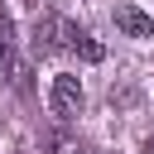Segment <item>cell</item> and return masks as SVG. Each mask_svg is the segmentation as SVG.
Wrapping results in <instances>:
<instances>
[{
  "label": "cell",
  "mask_w": 154,
  "mask_h": 154,
  "mask_svg": "<svg viewBox=\"0 0 154 154\" xmlns=\"http://www.w3.org/2000/svg\"><path fill=\"white\" fill-rule=\"evenodd\" d=\"M77 48H82V58H87V63H101V43H91L87 34L77 38Z\"/></svg>",
  "instance_id": "cell-5"
},
{
  "label": "cell",
  "mask_w": 154,
  "mask_h": 154,
  "mask_svg": "<svg viewBox=\"0 0 154 154\" xmlns=\"http://www.w3.org/2000/svg\"><path fill=\"white\" fill-rule=\"evenodd\" d=\"M144 154H154V140H149V144H144Z\"/></svg>",
  "instance_id": "cell-6"
},
{
  "label": "cell",
  "mask_w": 154,
  "mask_h": 154,
  "mask_svg": "<svg viewBox=\"0 0 154 154\" xmlns=\"http://www.w3.org/2000/svg\"><path fill=\"white\" fill-rule=\"evenodd\" d=\"M43 154H77V140H72L67 130H53V135L43 140Z\"/></svg>",
  "instance_id": "cell-4"
},
{
  "label": "cell",
  "mask_w": 154,
  "mask_h": 154,
  "mask_svg": "<svg viewBox=\"0 0 154 154\" xmlns=\"http://www.w3.org/2000/svg\"><path fill=\"white\" fill-rule=\"evenodd\" d=\"M111 14H116V29H120L125 38H149V34H154V19H149L144 10H135V5H116Z\"/></svg>",
  "instance_id": "cell-3"
},
{
  "label": "cell",
  "mask_w": 154,
  "mask_h": 154,
  "mask_svg": "<svg viewBox=\"0 0 154 154\" xmlns=\"http://www.w3.org/2000/svg\"><path fill=\"white\" fill-rule=\"evenodd\" d=\"M82 82H77V72H58L53 77V87H48V111L58 116V120H72L77 111H82Z\"/></svg>",
  "instance_id": "cell-2"
},
{
  "label": "cell",
  "mask_w": 154,
  "mask_h": 154,
  "mask_svg": "<svg viewBox=\"0 0 154 154\" xmlns=\"http://www.w3.org/2000/svg\"><path fill=\"white\" fill-rule=\"evenodd\" d=\"M77 24L67 19V14H43L38 19V29H34V48L38 53H67V48H77Z\"/></svg>",
  "instance_id": "cell-1"
}]
</instances>
